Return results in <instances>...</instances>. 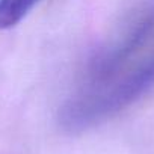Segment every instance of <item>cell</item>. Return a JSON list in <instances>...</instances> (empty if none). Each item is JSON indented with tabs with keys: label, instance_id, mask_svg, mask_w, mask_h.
<instances>
[{
	"label": "cell",
	"instance_id": "obj_1",
	"mask_svg": "<svg viewBox=\"0 0 154 154\" xmlns=\"http://www.w3.org/2000/svg\"><path fill=\"white\" fill-rule=\"evenodd\" d=\"M154 88V50L95 86H82L60 109V127L69 133L88 130L115 116Z\"/></svg>",
	"mask_w": 154,
	"mask_h": 154
},
{
	"label": "cell",
	"instance_id": "obj_2",
	"mask_svg": "<svg viewBox=\"0 0 154 154\" xmlns=\"http://www.w3.org/2000/svg\"><path fill=\"white\" fill-rule=\"evenodd\" d=\"M39 0H0V30L18 24Z\"/></svg>",
	"mask_w": 154,
	"mask_h": 154
}]
</instances>
